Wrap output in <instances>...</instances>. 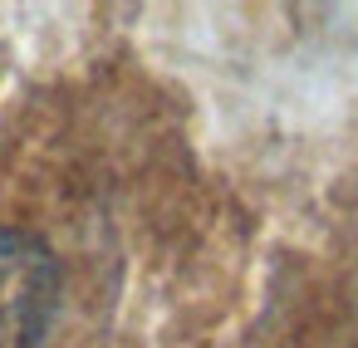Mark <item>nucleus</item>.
I'll return each mask as SVG.
<instances>
[{
	"mask_svg": "<svg viewBox=\"0 0 358 348\" xmlns=\"http://www.w3.org/2000/svg\"><path fill=\"white\" fill-rule=\"evenodd\" d=\"M55 299V255L35 235L0 226V348H35V338L50 328Z\"/></svg>",
	"mask_w": 358,
	"mask_h": 348,
	"instance_id": "1",
	"label": "nucleus"
}]
</instances>
